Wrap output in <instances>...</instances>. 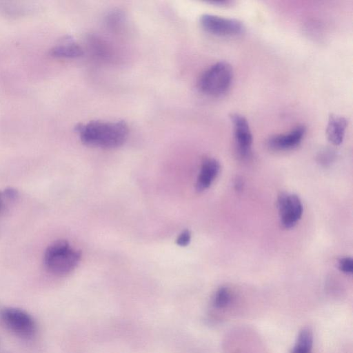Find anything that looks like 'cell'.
Returning <instances> with one entry per match:
<instances>
[{"label":"cell","instance_id":"6","mask_svg":"<svg viewBox=\"0 0 353 353\" xmlns=\"http://www.w3.org/2000/svg\"><path fill=\"white\" fill-rule=\"evenodd\" d=\"M280 222L285 229L293 228L303 214V204L299 197L288 192L281 193L277 199Z\"/></svg>","mask_w":353,"mask_h":353},{"label":"cell","instance_id":"12","mask_svg":"<svg viewBox=\"0 0 353 353\" xmlns=\"http://www.w3.org/2000/svg\"><path fill=\"white\" fill-rule=\"evenodd\" d=\"M83 54V50L79 45L70 41L54 47L51 51L52 55L61 58H77Z\"/></svg>","mask_w":353,"mask_h":353},{"label":"cell","instance_id":"10","mask_svg":"<svg viewBox=\"0 0 353 353\" xmlns=\"http://www.w3.org/2000/svg\"><path fill=\"white\" fill-rule=\"evenodd\" d=\"M347 126V121L345 117L339 115H330L326 128V135L329 141L335 145L341 144L345 137Z\"/></svg>","mask_w":353,"mask_h":353},{"label":"cell","instance_id":"9","mask_svg":"<svg viewBox=\"0 0 353 353\" xmlns=\"http://www.w3.org/2000/svg\"><path fill=\"white\" fill-rule=\"evenodd\" d=\"M220 164L212 158L205 159L201 165L196 183V190L201 192L208 188L220 172Z\"/></svg>","mask_w":353,"mask_h":353},{"label":"cell","instance_id":"16","mask_svg":"<svg viewBox=\"0 0 353 353\" xmlns=\"http://www.w3.org/2000/svg\"><path fill=\"white\" fill-rule=\"evenodd\" d=\"M191 239V234L189 230L183 231L176 239V243L180 246H186Z\"/></svg>","mask_w":353,"mask_h":353},{"label":"cell","instance_id":"17","mask_svg":"<svg viewBox=\"0 0 353 353\" xmlns=\"http://www.w3.org/2000/svg\"><path fill=\"white\" fill-rule=\"evenodd\" d=\"M243 183L240 179H236L234 183V188L236 191H241L243 189Z\"/></svg>","mask_w":353,"mask_h":353},{"label":"cell","instance_id":"2","mask_svg":"<svg viewBox=\"0 0 353 353\" xmlns=\"http://www.w3.org/2000/svg\"><path fill=\"white\" fill-rule=\"evenodd\" d=\"M81 252L72 248L68 241L59 240L50 244L44 254L46 268L57 275H65L78 265Z\"/></svg>","mask_w":353,"mask_h":353},{"label":"cell","instance_id":"7","mask_svg":"<svg viewBox=\"0 0 353 353\" xmlns=\"http://www.w3.org/2000/svg\"><path fill=\"white\" fill-rule=\"evenodd\" d=\"M230 119L233 126L234 139L238 154L242 158L251 154L253 137L249 123L245 117L239 113H232Z\"/></svg>","mask_w":353,"mask_h":353},{"label":"cell","instance_id":"14","mask_svg":"<svg viewBox=\"0 0 353 353\" xmlns=\"http://www.w3.org/2000/svg\"><path fill=\"white\" fill-rule=\"evenodd\" d=\"M339 270L345 274H352L353 260L350 257L341 258L339 261Z\"/></svg>","mask_w":353,"mask_h":353},{"label":"cell","instance_id":"5","mask_svg":"<svg viewBox=\"0 0 353 353\" xmlns=\"http://www.w3.org/2000/svg\"><path fill=\"white\" fill-rule=\"evenodd\" d=\"M1 318L7 328L18 336L30 337L36 331V324L32 316L20 309L4 308L1 312Z\"/></svg>","mask_w":353,"mask_h":353},{"label":"cell","instance_id":"15","mask_svg":"<svg viewBox=\"0 0 353 353\" xmlns=\"http://www.w3.org/2000/svg\"><path fill=\"white\" fill-rule=\"evenodd\" d=\"M17 196V192L12 188L6 189L3 192H0V211L3 207L4 201L14 200Z\"/></svg>","mask_w":353,"mask_h":353},{"label":"cell","instance_id":"13","mask_svg":"<svg viewBox=\"0 0 353 353\" xmlns=\"http://www.w3.org/2000/svg\"><path fill=\"white\" fill-rule=\"evenodd\" d=\"M232 299V294L230 288L225 286L219 288L214 293L212 304V306L217 309H224L227 307Z\"/></svg>","mask_w":353,"mask_h":353},{"label":"cell","instance_id":"8","mask_svg":"<svg viewBox=\"0 0 353 353\" xmlns=\"http://www.w3.org/2000/svg\"><path fill=\"white\" fill-rule=\"evenodd\" d=\"M305 132L306 128L304 125H297L288 133L270 137L267 145L270 149L276 151L292 150L300 144Z\"/></svg>","mask_w":353,"mask_h":353},{"label":"cell","instance_id":"3","mask_svg":"<svg viewBox=\"0 0 353 353\" xmlns=\"http://www.w3.org/2000/svg\"><path fill=\"white\" fill-rule=\"evenodd\" d=\"M233 79V70L227 61H220L210 66L200 77L198 87L203 94L217 97L230 89Z\"/></svg>","mask_w":353,"mask_h":353},{"label":"cell","instance_id":"11","mask_svg":"<svg viewBox=\"0 0 353 353\" xmlns=\"http://www.w3.org/2000/svg\"><path fill=\"white\" fill-rule=\"evenodd\" d=\"M314 343L313 331L310 327L301 328L290 353H312Z\"/></svg>","mask_w":353,"mask_h":353},{"label":"cell","instance_id":"1","mask_svg":"<svg viewBox=\"0 0 353 353\" xmlns=\"http://www.w3.org/2000/svg\"><path fill=\"white\" fill-rule=\"evenodd\" d=\"M85 145L101 148H115L123 145L128 135V127L122 121H91L75 128Z\"/></svg>","mask_w":353,"mask_h":353},{"label":"cell","instance_id":"4","mask_svg":"<svg viewBox=\"0 0 353 353\" xmlns=\"http://www.w3.org/2000/svg\"><path fill=\"white\" fill-rule=\"evenodd\" d=\"M199 21L206 32L219 37H236L245 31L243 23L236 19L203 14L201 16Z\"/></svg>","mask_w":353,"mask_h":353}]
</instances>
